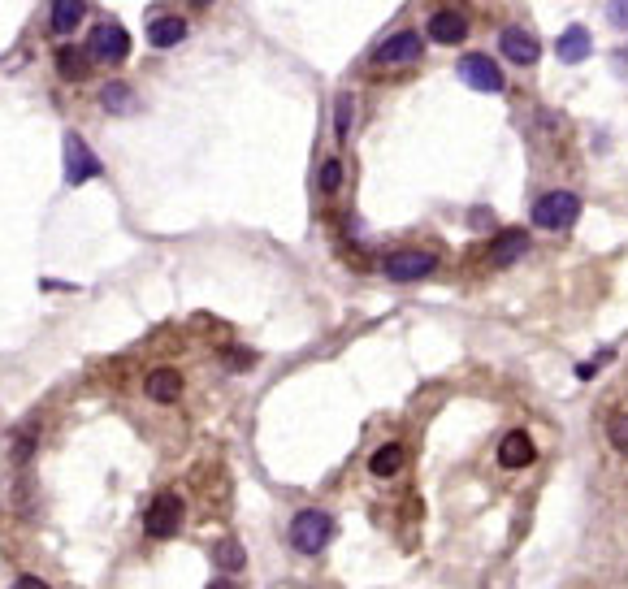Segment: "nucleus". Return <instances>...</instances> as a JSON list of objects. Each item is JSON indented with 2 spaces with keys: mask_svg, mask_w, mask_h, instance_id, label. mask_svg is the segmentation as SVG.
<instances>
[{
  "mask_svg": "<svg viewBox=\"0 0 628 589\" xmlns=\"http://www.w3.org/2000/svg\"><path fill=\"white\" fill-rule=\"evenodd\" d=\"M455 74H460V83H464V87L486 91V96H499V91L507 87V78H503V70H499V61L486 57V52H468V57H460Z\"/></svg>",
  "mask_w": 628,
  "mask_h": 589,
  "instance_id": "nucleus-5",
  "label": "nucleus"
},
{
  "mask_svg": "<svg viewBox=\"0 0 628 589\" xmlns=\"http://www.w3.org/2000/svg\"><path fill=\"white\" fill-rule=\"evenodd\" d=\"M87 52H91V61H100V65H122L130 57V35L117 22H100L96 31L87 35Z\"/></svg>",
  "mask_w": 628,
  "mask_h": 589,
  "instance_id": "nucleus-8",
  "label": "nucleus"
},
{
  "mask_svg": "<svg viewBox=\"0 0 628 589\" xmlns=\"http://www.w3.org/2000/svg\"><path fill=\"white\" fill-rule=\"evenodd\" d=\"M499 48L512 65H538V57H542L538 35H529L525 26H507V31L499 35Z\"/></svg>",
  "mask_w": 628,
  "mask_h": 589,
  "instance_id": "nucleus-9",
  "label": "nucleus"
},
{
  "mask_svg": "<svg viewBox=\"0 0 628 589\" xmlns=\"http://www.w3.org/2000/svg\"><path fill=\"white\" fill-rule=\"evenodd\" d=\"M438 269V252H425V247H403V252H390L382 260V273L390 282H421Z\"/></svg>",
  "mask_w": 628,
  "mask_h": 589,
  "instance_id": "nucleus-4",
  "label": "nucleus"
},
{
  "mask_svg": "<svg viewBox=\"0 0 628 589\" xmlns=\"http://www.w3.org/2000/svg\"><path fill=\"white\" fill-rule=\"evenodd\" d=\"M104 174V165H100V156L87 148V139L83 135H65V182L70 187H83V182H91V178H100Z\"/></svg>",
  "mask_w": 628,
  "mask_h": 589,
  "instance_id": "nucleus-7",
  "label": "nucleus"
},
{
  "mask_svg": "<svg viewBox=\"0 0 628 589\" xmlns=\"http://www.w3.org/2000/svg\"><path fill=\"white\" fill-rule=\"evenodd\" d=\"M182 39H187V22L174 18V13L148 22V44L152 48H174V44H182Z\"/></svg>",
  "mask_w": 628,
  "mask_h": 589,
  "instance_id": "nucleus-15",
  "label": "nucleus"
},
{
  "mask_svg": "<svg viewBox=\"0 0 628 589\" xmlns=\"http://www.w3.org/2000/svg\"><path fill=\"white\" fill-rule=\"evenodd\" d=\"M87 65H91V52H78L74 44H61V48H57V70H61V78L78 83V78H87Z\"/></svg>",
  "mask_w": 628,
  "mask_h": 589,
  "instance_id": "nucleus-18",
  "label": "nucleus"
},
{
  "mask_svg": "<svg viewBox=\"0 0 628 589\" xmlns=\"http://www.w3.org/2000/svg\"><path fill=\"white\" fill-rule=\"evenodd\" d=\"M590 52H594V39H590L585 26H568V31L555 39V57L564 61V65H581Z\"/></svg>",
  "mask_w": 628,
  "mask_h": 589,
  "instance_id": "nucleus-13",
  "label": "nucleus"
},
{
  "mask_svg": "<svg viewBox=\"0 0 628 589\" xmlns=\"http://www.w3.org/2000/svg\"><path fill=\"white\" fill-rule=\"evenodd\" d=\"M83 13H87V0H52V31L57 35H74L78 31V22H83Z\"/></svg>",
  "mask_w": 628,
  "mask_h": 589,
  "instance_id": "nucleus-17",
  "label": "nucleus"
},
{
  "mask_svg": "<svg viewBox=\"0 0 628 589\" xmlns=\"http://www.w3.org/2000/svg\"><path fill=\"white\" fill-rule=\"evenodd\" d=\"M334 130H338V139H347V130H351V96H338V109H334Z\"/></svg>",
  "mask_w": 628,
  "mask_h": 589,
  "instance_id": "nucleus-23",
  "label": "nucleus"
},
{
  "mask_svg": "<svg viewBox=\"0 0 628 589\" xmlns=\"http://www.w3.org/2000/svg\"><path fill=\"white\" fill-rule=\"evenodd\" d=\"M421 52H425V35L412 31V26H403V31L386 35L382 44L373 48V65H377V70H395V65L421 61Z\"/></svg>",
  "mask_w": 628,
  "mask_h": 589,
  "instance_id": "nucleus-3",
  "label": "nucleus"
},
{
  "mask_svg": "<svg viewBox=\"0 0 628 589\" xmlns=\"http://www.w3.org/2000/svg\"><path fill=\"white\" fill-rule=\"evenodd\" d=\"M100 104L109 113H130V109H135V91H130L126 83H104L100 87Z\"/></svg>",
  "mask_w": 628,
  "mask_h": 589,
  "instance_id": "nucleus-19",
  "label": "nucleus"
},
{
  "mask_svg": "<svg viewBox=\"0 0 628 589\" xmlns=\"http://www.w3.org/2000/svg\"><path fill=\"white\" fill-rule=\"evenodd\" d=\"M213 559H217V568H221V572H243V564H247L243 546H239V542H234V538H226V542H217V551H213Z\"/></svg>",
  "mask_w": 628,
  "mask_h": 589,
  "instance_id": "nucleus-20",
  "label": "nucleus"
},
{
  "mask_svg": "<svg viewBox=\"0 0 628 589\" xmlns=\"http://www.w3.org/2000/svg\"><path fill=\"white\" fill-rule=\"evenodd\" d=\"M533 460H538V442H533L525 429H512V434H507L503 442H499V464L503 468H529Z\"/></svg>",
  "mask_w": 628,
  "mask_h": 589,
  "instance_id": "nucleus-12",
  "label": "nucleus"
},
{
  "mask_svg": "<svg viewBox=\"0 0 628 589\" xmlns=\"http://www.w3.org/2000/svg\"><path fill=\"white\" fill-rule=\"evenodd\" d=\"M13 589H48V585L39 577H18V581H13Z\"/></svg>",
  "mask_w": 628,
  "mask_h": 589,
  "instance_id": "nucleus-25",
  "label": "nucleus"
},
{
  "mask_svg": "<svg viewBox=\"0 0 628 589\" xmlns=\"http://www.w3.org/2000/svg\"><path fill=\"white\" fill-rule=\"evenodd\" d=\"M607 18H611V22H616V26H628V0H611Z\"/></svg>",
  "mask_w": 628,
  "mask_h": 589,
  "instance_id": "nucleus-24",
  "label": "nucleus"
},
{
  "mask_svg": "<svg viewBox=\"0 0 628 589\" xmlns=\"http://www.w3.org/2000/svg\"><path fill=\"white\" fill-rule=\"evenodd\" d=\"M343 174H347V169H343V161H325V165H321V178H317V187H321L325 195H338V187H343Z\"/></svg>",
  "mask_w": 628,
  "mask_h": 589,
  "instance_id": "nucleus-21",
  "label": "nucleus"
},
{
  "mask_svg": "<svg viewBox=\"0 0 628 589\" xmlns=\"http://www.w3.org/2000/svg\"><path fill=\"white\" fill-rule=\"evenodd\" d=\"M607 438H611V447L628 455V412L611 416V421H607Z\"/></svg>",
  "mask_w": 628,
  "mask_h": 589,
  "instance_id": "nucleus-22",
  "label": "nucleus"
},
{
  "mask_svg": "<svg viewBox=\"0 0 628 589\" xmlns=\"http://www.w3.org/2000/svg\"><path fill=\"white\" fill-rule=\"evenodd\" d=\"M403 460H408V447H403V442H386V447H377L369 455V473L373 477H395L403 468Z\"/></svg>",
  "mask_w": 628,
  "mask_h": 589,
  "instance_id": "nucleus-16",
  "label": "nucleus"
},
{
  "mask_svg": "<svg viewBox=\"0 0 628 589\" xmlns=\"http://www.w3.org/2000/svg\"><path fill=\"white\" fill-rule=\"evenodd\" d=\"M208 589H239V585H234V581H226V577H217V581L208 585Z\"/></svg>",
  "mask_w": 628,
  "mask_h": 589,
  "instance_id": "nucleus-26",
  "label": "nucleus"
},
{
  "mask_svg": "<svg viewBox=\"0 0 628 589\" xmlns=\"http://www.w3.org/2000/svg\"><path fill=\"white\" fill-rule=\"evenodd\" d=\"M425 35L434 39V44H464V39H468V18L460 9H438V13H429Z\"/></svg>",
  "mask_w": 628,
  "mask_h": 589,
  "instance_id": "nucleus-10",
  "label": "nucleus"
},
{
  "mask_svg": "<svg viewBox=\"0 0 628 589\" xmlns=\"http://www.w3.org/2000/svg\"><path fill=\"white\" fill-rule=\"evenodd\" d=\"M143 529H148V538H156V542L174 538V533L182 529V499H178L174 490L156 494V499L148 503V516H143Z\"/></svg>",
  "mask_w": 628,
  "mask_h": 589,
  "instance_id": "nucleus-6",
  "label": "nucleus"
},
{
  "mask_svg": "<svg viewBox=\"0 0 628 589\" xmlns=\"http://www.w3.org/2000/svg\"><path fill=\"white\" fill-rule=\"evenodd\" d=\"M191 5H213V0H191Z\"/></svg>",
  "mask_w": 628,
  "mask_h": 589,
  "instance_id": "nucleus-27",
  "label": "nucleus"
},
{
  "mask_svg": "<svg viewBox=\"0 0 628 589\" xmlns=\"http://www.w3.org/2000/svg\"><path fill=\"white\" fill-rule=\"evenodd\" d=\"M143 390H148L152 403H178L182 399V373L178 369H152Z\"/></svg>",
  "mask_w": 628,
  "mask_h": 589,
  "instance_id": "nucleus-14",
  "label": "nucleus"
},
{
  "mask_svg": "<svg viewBox=\"0 0 628 589\" xmlns=\"http://www.w3.org/2000/svg\"><path fill=\"white\" fill-rule=\"evenodd\" d=\"M581 217V195H572V191H546L538 204H533V226L538 230H568L572 221Z\"/></svg>",
  "mask_w": 628,
  "mask_h": 589,
  "instance_id": "nucleus-2",
  "label": "nucleus"
},
{
  "mask_svg": "<svg viewBox=\"0 0 628 589\" xmlns=\"http://www.w3.org/2000/svg\"><path fill=\"white\" fill-rule=\"evenodd\" d=\"M525 252H529V230H499V234H494V243H490V252H486V260L494 269H507V265H516Z\"/></svg>",
  "mask_w": 628,
  "mask_h": 589,
  "instance_id": "nucleus-11",
  "label": "nucleus"
},
{
  "mask_svg": "<svg viewBox=\"0 0 628 589\" xmlns=\"http://www.w3.org/2000/svg\"><path fill=\"white\" fill-rule=\"evenodd\" d=\"M334 538V516L321 512V507H304L295 520H291V546L299 555H321Z\"/></svg>",
  "mask_w": 628,
  "mask_h": 589,
  "instance_id": "nucleus-1",
  "label": "nucleus"
}]
</instances>
